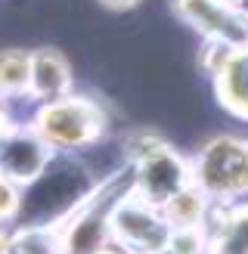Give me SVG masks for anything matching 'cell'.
<instances>
[{"mask_svg": "<svg viewBox=\"0 0 248 254\" xmlns=\"http://www.w3.org/2000/svg\"><path fill=\"white\" fill-rule=\"evenodd\" d=\"M99 130V112L87 99H53L37 118V136L50 146H84Z\"/></svg>", "mask_w": 248, "mask_h": 254, "instance_id": "obj_1", "label": "cell"}, {"mask_svg": "<svg viewBox=\"0 0 248 254\" xmlns=\"http://www.w3.org/2000/svg\"><path fill=\"white\" fill-rule=\"evenodd\" d=\"M202 183L214 192L248 186V152L233 143H214L202 158Z\"/></svg>", "mask_w": 248, "mask_h": 254, "instance_id": "obj_2", "label": "cell"}, {"mask_svg": "<svg viewBox=\"0 0 248 254\" xmlns=\"http://www.w3.org/2000/svg\"><path fill=\"white\" fill-rule=\"evenodd\" d=\"M41 136L28 133H0V174L9 180H34L47 168V152Z\"/></svg>", "mask_w": 248, "mask_h": 254, "instance_id": "obj_3", "label": "cell"}, {"mask_svg": "<svg viewBox=\"0 0 248 254\" xmlns=\"http://www.w3.org/2000/svg\"><path fill=\"white\" fill-rule=\"evenodd\" d=\"M115 230L127 245L143 251H155L168 242V226L158 217H152L149 208H143L136 198H130L127 205H121L115 211Z\"/></svg>", "mask_w": 248, "mask_h": 254, "instance_id": "obj_4", "label": "cell"}, {"mask_svg": "<svg viewBox=\"0 0 248 254\" xmlns=\"http://www.w3.org/2000/svg\"><path fill=\"white\" fill-rule=\"evenodd\" d=\"M68 65L65 59L53 50H41V53L31 56V71H28V90L37 96V99H47L53 103L62 93L68 90Z\"/></svg>", "mask_w": 248, "mask_h": 254, "instance_id": "obj_5", "label": "cell"}, {"mask_svg": "<svg viewBox=\"0 0 248 254\" xmlns=\"http://www.w3.org/2000/svg\"><path fill=\"white\" fill-rule=\"evenodd\" d=\"M143 189L149 201H158V198H168V195H177V186H180V168L174 155H168L165 149H155L152 155H146L143 161Z\"/></svg>", "mask_w": 248, "mask_h": 254, "instance_id": "obj_6", "label": "cell"}, {"mask_svg": "<svg viewBox=\"0 0 248 254\" xmlns=\"http://www.w3.org/2000/svg\"><path fill=\"white\" fill-rule=\"evenodd\" d=\"M31 56L22 50H0V96H19L28 90Z\"/></svg>", "mask_w": 248, "mask_h": 254, "instance_id": "obj_7", "label": "cell"}, {"mask_svg": "<svg viewBox=\"0 0 248 254\" xmlns=\"http://www.w3.org/2000/svg\"><path fill=\"white\" fill-rule=\"evenodd\" d=\"M22 208V195H19V189L16 183L9 180V177L0 174V220H9V217H16Z\"/></svg>", "mask_w": 248, "mask_h": 254, "instance_id": "obj_8", "label": "cell"}, {"mask_svg": "<svg viewBox=\"0 0 248 254\" xmlns=\"http://www.w3.org/2000/svg\"><path fill=\"white\" fill-rule=\"evenodd\" d=\"M223 254H248V214H242V217L230 226Z\"/></svg>", "mask_w": 248, "mask_h": 254, "instance_id": "obj_9", "label": "cell"}, {"mask_svg": "<svg viewBox=\"0 0 248 254\" xmlns=\"http://www.w3.org/2000/svg\"><path fill=\"white\" fill-rule=\"evenodd\" d=\"M230 96L239 103L242 112H248V62H242V65H236L233 78H230Z\"/></svg>", "mask_w": 248, "mask_h": 254, "instance_id": "obj_10", "label": "cell"}, {"mask_svg": "<svg viewBox=\"0 0 248 254\" xmlns=\"http://www.w3.org/2000/svg\"><path fill=\"white\" fill-rule=\"evenodd\" d=\"M9 251H12V239L0 230V254H9Z\"/></svg>", "mask_w": 248, "mask_h": 254, "instance_id": "obj_11", "label": "cell"}, {"mask_svg": "<svg viewBox=\"0 0 248 254\" xmlns=\"http://www.w3.org/2000/svg\"><path fill=\"white\" fill-rule=\"evenodd\" d=\"M6 130V112H3V106H0V133Z\"/></svg>", "mask_w": 248, "mask_h": 254, "instance_id": "obj_12", "label": "cell"}, {"mask_svg": "<svg viewBox=\"0 0 248 254\" xmlns=\"http://www.w3.org/2000/svg\"><path fill=\"white\" fill-rule=\"evenodd\" d=\"M106 3H112V6H127V3H133V0H106Z\"/></svg>", "mask_w": 248, "mask_h": 254, "instance_id": "obj_13", "label": "cell"}, {"mask_svg": "<svg viewBox=\"0 0 248 254\" xmlns=\"http://www.w3.org/2000/svg\"><path fill=\"white\" fill-rule=\"evenodd\" d=\"M93 254H112V251H93Z\"/></svg>", "mask_w": 248, "mask_h": 254, "instance_id": "obj_14", "label": "cell"}, {"mask_svg": "<svg viewBox=\"0 0 248 254\" xmlns=\"http://www.w3.org/2000/svg\"><path fill=\"white\" fill-rule=\"evenodd\" d=\"M174 254H177V251H174Z\"/></svg>", "mask_w": 248, "mask_h": 254, "instance_id": "obj_15", "label": "cell"}]
</instances>
